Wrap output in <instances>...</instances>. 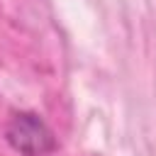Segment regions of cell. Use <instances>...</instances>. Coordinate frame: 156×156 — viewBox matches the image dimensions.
<instances>
[{
  "label": "cell",
  "instance_id": "1",
  "mask_svg": "<svg viewBox=\"0 0 156 156\" xmlns=\"http://www.w3.org/2000/svg\"><path fill=\"white\" fill-rule=\"evenodd\" d=\"M5 141L20 156H46L56 151V134L37 112L12 115L5 127Z\"/></svg>",
  "mask_w": 156,
  "mask_h": 156
}]
</instances>
